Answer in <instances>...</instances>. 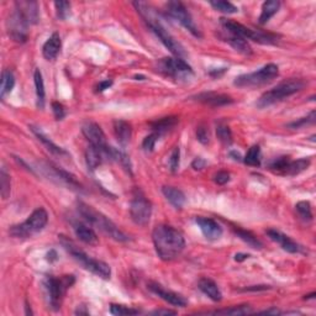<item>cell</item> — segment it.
I'll return each mask as SVG.
<instances>
[{
	"instance_id": "obj_1",
	"label": "cell",
	"mask_w": 316,
	"mask_h": 316,
	"mask_svg": "<svg viewBox=\"0 0 316 316\" xmlns=\"http://www.w3.org/2000/svg\"><path fill=\"white\" fill-rule=\"evenodd\" d=\"M152 240L156 253L162 261L177 258L185 247V240L182 232L170 225L156 226L152 232Z\"/></svg>"
},
{
	"instance_id": "obj_2",
	"label": "cell",
	"mask_w": 316,
	"mask_h": 316,
	"mask_svg": "<svg viewBox=\"0 0 316 316\" xmlns=\"http://www.w3.org/2000/svg\"><path fill=\"white\" fill-rule=\"evenodd\" d=\"M134 7L136 8V10L139 11L141 16L143 17V20L146 21V24L150 26V29L155 32V35L161 40L162 44H163L172 53L176 54V56L179 58H182L184 54H185L182 45L176 41V39L165 30V27L162 25V23L158 19L157 13H156L155 9H153L151 5L143 2H135Z\"/></svg>"
},
{
	"instance_id": "obj_3",
	"label": "cell",
	"mask_w": 316,
	"mask_h": 316,
	"mask_svg": "<svg viewBox=\"0 0 316 316\" xmlns=\"http://www.w3.org/2000/svg\"><path fill=\"white\" fill-rule=\"evenodd\" d=\"M60 241L61 244H62V246L66 248L67 252H68L70 256H72L73 258L83 267V268L94 273L95 275H98V277H100L101 279H110V275H111V268H110L108 263L89 257L87 253L83 252L81 248L77 247L75 242L70 241L68 237H66V236H60Z\"/></svg>"
},
{
	"instance_id": "obj_4",
	"label": "cell",
	"mask_w": 316,
	"mask_h": 316,
	"mask_svg": "<svg viewBox=\"0 0 316 316\" xmlns=\"http://www.w3.org/2000/svg\"><path fill=\"white\" fill-rule=\"evenodd\" d=\"M78 211L79 214L84 217L90 225L95 226L100 230L101 232H104L106 236H109L113 240L119 241V242H126L128 241V236L125 235L118 226L115 225L111 220H109L108 217L99 211L95 210L94 208H91L90 205L84 204V202L79 201L78 202Z\"/></svg>"
},
{
	"instance_id": "obj_5",
	"label": "cell",
	"mask_w": 316,
	"mask_h": 316,
	"mask_svg": "<svg viewBox=\"0 0 316 316\" xmlns=\"http://www.w3.org/2000/svg\"><path fill=\"white\" fill-rule=\"evenodd\" d=\"M305 85V83L302 79L291 78L288 81H284L279 83L277 87H274L271 90L266 91L265 94L261 95V98L257 101V106L259 109L267 108V106H271L273 104L278 103V101L285 99V98L290 97V95L300 91Z\"/></svg>"
},
{
	"instance_id": "obj_6",
	"label": "cell",
	"mask_w": 316,
	"mask_h": 316,
	"mask_svg": "<svg viewBox=\"0 0 316 316\" xmlns=\"http://www.w3.org/2000/svg\"><path fill=\"white\" fill-rule=\"evenodd\" d=\"M221 21V26L225 29L226 32L232 33V35L240 36V38L245 40H252L254 42H258L262 45H274L277 44L278 38L273 33L261 31V30H252L248 27L244 26L240 23H236L234 20L229 19H220Z\"/></svg>"
},
{
	"instance_id": "obj_7",
	"label": "cell",
	"mask_w": 316,
	"mask_h": 316,
	"mask_svg": "<svg viewBox=\"0 0 316 316\" xmlns=\"http://www.w3.org/2000/svg\"><path fill=\"white\" fill-rule=\"evenodd\" d=\"M48 222V214L44 208H38L27 217L26 221L15 225L10 229V235L16 238H27L38 234L46 228Z\"/></svg>"
},
{
	"instance_id": "obj_8",
	"label": "cell",
	"mask_w": 316,
	"mask_h": 316,
	"mask_svg": "<svg viewBox=\"0 0 316 316\" xmlns=\"http://www.w3.org/2000/svg\"><path fill=\"white\" fill-rule=\"evenodd\" d=\"M279 68L277 64L268 63L265 67L256 70V72L247 73L236 77L234 84L238 88H257L262 87L267 83L272 82L275 77H278Z\"/></svg>"
},
{
	"instance_id": "obj_9",
	"label": "cell",
	"mask_w": 316,
	"mask_h": 316,
	"mask_svg": "<svg viewBox=\"0 0 316 316\" xmlns=\"http://www.w3.org/2000/svg\"><path fill=\"white\" fill-rule=\"evenodd\" d=\"M75 281L76 279L73 275H63L61 278L48 275V277L45 278L44 285L46 290H47L48 302H50L52 309L58 310L61 308V304H62L67 290L75 284Z\"/></svg>"
},
{
	"instance_id": "obj_10",
	"label": "cell",
	"mask_w": 316,
	"mask_h": 316,
	"mask_svg": "<svg viewBox=\"0 0 316 316\" xmlns=\"http://www.w3.org/2000/svg\"><path fill=\"white\" fill-rule=\"evenodd\" d=\"M165 11H167L168 16L178 21V23L185 27L193 36H195V38L198 39L201 38L200 30H199L198 26L195 25L192 15H190L188 9L185 8V5H184L183 3L168 2L167 5H165Z\"/></svg>"
},
{
	"instance_id": "obj_11",
	"label": "cell",
	"mask_w": 316,
	"mask_h": 316,
	"mask_svg": "<svg viewBox=\"0 0 316 316\" xmlns=\"http://www.w3.org/2000/svg\"><path fill=\"white\" fill-rule=\"evenodd\" d=\"M158 69L165 76L173 77L174 79H185L194 75L192 67L183 58H163L159 61Z\"/></svg>"
},
{
	"instance_id": "obj_12",
	"label": "cell",
	"mask_w": 316,
	"mask_h": 316,
	"mask_svg": "<svg viewBox=\"0 0 316 316\" xmlns=\"http://www.w3.org/2000/svg\"><path fill=\"white\" fill-rule=\"evenodd\" d=\"M130 215L136 225H147L152 215V204L143 195H136L131 200Z\"/></svg>"
},
{
	"instance_id": "obj_13",
	"label": "cell",
	"mask_w": 316,
	"mask_h": 316,
	"mask_svg": "<svg viewBox=\"0 0 316 316\" xmlns=\"http://www.w3.org/2000/svg\"><path fill=\"white\" fill-rule=\"evenodd\" d=\"M29 25L30 24L24 19V16L17 10H14V13L9 16L7 26L8 33L14 41L16 42H26L27 36H29Z\"/></svg>"
},
{
	"instance_id": "obj_14",
	"label": "cell",
	"mask_w": 316,
	"mask_h": 316,
	"mask_svg": "<svg viewBox=\"0 0 316 316\" xmlns=\"http://www.w3.org/2000/svg\"><path fill=\"white\" fill-rule=\"evenodd\" d=\"M147 287H148V289L151 290L152 293H155L156 295H158L162 300L171 304V305L178 306V308H184V306L187 305V300L184 299L182 295L174 293V291L164 289L162 285L155 283V282H150V283L147 284Z\"/></svg>"
},
{
	"instance_id": "obj_15",
	"label": "cell",
	"mask_w": 316,
	"mask_h": 316,
	"mask_svg": "<svg viewBox=\"0 0 316 316\" xmlns=\"http://www.w3.org/2000/svg\"><path fill=\"white\" fill-rule=\"evenodd\" d=\"M82 133L85 136L90 145L95 147H99V148H104L106 147V137L104 131L101 130V127L95 122H85L82 127Z\"/></svg>"
},
{
	"instance_id": "obj_16",
	"label": "cell",
	"mask_w": 316,
	"mask_h": 316,
	"mask_svg": "<svg viewBox=\"0 0 316 316\" xmlns=\"http://www.w3.org/2000/svg\"><path fill=\"white\" fill-rule=\"evenodd\" d=\"M195 221L198 224L199 228H200L202 235H204L208 240L216 241L222 236V228L215 220L210 219V217L199 216L196 217Z\"/></svg>"
},
{
	"instance_id": "obj_17",
	"label": "cell",
	"mask_w": 316,
	"mask_h": 316,
	"mask_svg": "<svg viewBox=\"0 0 316 316\" xmlns=\"http://www.w3.org/2000/svg\"><path fill=\"white\" fill-rule=\"evenodd\" d=\"M15 10H17L23 15L30 25H35L40 20L39 4L36 2H27V0H20L15 3Z\"/></svg>"
},
{
	"instance_id": "obj_18",
	"label": "cell",
	"mask_w": 316,
	"mask_h": 316,
	"mask_svg": "<svg viewBox=\"0 0 316 316\" xmlns=\"http://www.w3.org/2000/svg\"><path fill=\"white\" fill-rule=\"evenodd\" d=\"M267 235H268V237L271 238L272 241L277 242L279 246L283 248L284 251H287V252L298 253L303 250L299 244H296L295 241L291 240V238L288 237L287 235L282 234V232L278 231V230H273V229L268 230V231H267Z\"/></svg>"
},
{
	"instance_id": "obj_19",
	"label": "cell",
	"mask_w": 316,
	"mask_h": 316,
	"mask_svg": "<svg viewBox=\"0 0 316 316\" xmlns=\"http://www.w3.org/2000/svg\"><path fill=\"white\" fill-rule=\"evenodd\" d=\"M195 100L200 101L202 104H208L210 106H224L229 105V104L234 103L231 97L226 94L214 93V91H209V93H201L196 95Z\"/></svg>"
},
{
	"instance_id": "obj_20",
	"label": "cell",
	"mask_w": 316,
	"mask_h": 316,
	"mask_svg": "<svg viewBox=\"0 0 316 316\" xmlns=\"http://www.w3.org/2000/svg\"><path fill=\"white\" fill-rule=\"evenodd\" d=\"M61 47H62V41H61L60 35L57 32L52 33V36L45 42L42 47V54L47 61L54 60L60 53Z\"/></svg>"
},
{
	"instance_id": "obj_21",
	"label": "cell",
	"mask_w": 316,
	"mask_h": 316,
	"mask_svg": "<svg viewBox=\"0 0 316 316\" xmlns=\"http://www.w3.org/2000/svg\"><path fill=\"white\" fill-rule=\"evenodd\" d=\"M75 232L76 236L84 244L90 245V246H95L99 244V238H98L97 234L91 228L82 222L75 224Z\"/></svg>"
},
{
	"instance_id": "obj_22",
	"label": "cell",
	"mask_w": 316,
	"mask_h": 316,
	"mask_svg": "<svg viewBox=\"0 0 316 316\" xmlns=\"http://www.w3.org/2000/svg\"><path fill=\"white\" fill-rule=\"evenodd\" d=\"M114 134L118 142L121 146H126L133 136V127L125 120L114 121Z\"/></svg>"
},
{
	"instance_id": "obj_23",
	"label": "cell",
	"mask_w": 316,
	"mask_h": 316,
	"mask_svg": "<svg viewBox=\"0 0 316 316\" xmlns=\"http://www.w3.org/2000/svg\"><path fill=\"white\" fill-rule=\"evenodd\" d=\"M199 289H200L205 295L210 298L214 302H221L222 299V293L219 289L217 284L214 281L209 278H201L199 281Z\"/></svg>"
},
{
	"instance_id": "obj_24",
	"label": "cell",
	"mask_w": 316,
	"mask_h": 316,
	"mask_svg": "<svg viewBox=\"0 0 316 316\" xmlns=\"http://www.w3.org/2000/svg\"><path fill=\"white\" fill-rule=\"evenodd\" d=\"M104 159H105V156H104L103 148L90 145L85 151V162H87L88 170L95 171L103 163Z\"/></svg>"
},
{
	"instance_id": "obj_25",
	"label": "cell",
	"mask_w": 316,
	"mask_h": 316,
	"mask_svg": "<svg viewBox=\"0 0 316 316\" xmlns=\"http://www.w3.org/2000/svg\"><path fill=\"white\" fill-rule=\"evenodd\" d=\"M162 193L176 209H182L183 205L185 204V195L180 189L174 188V187H163Z\"/></svg>"
},
{
	"instance_id": "obj_26",
	"label": "cell",
	"mask_w": 316,
	"mask_h": 316,
	"mask_svg": "<svg viewBox=\"0 0 316 316\" xmlns=\"http://www.w3.org/2000/svg\"><path fill=\"white\" fill-rule=\"evenodd\" d=\"M226 42H228L235 51H237L238 53L244 54V56H251V54H252V48H251L250 44H248L245 39L240 38V36L229 33V36L226 38Z\"/></svg>"
},
{
	"instance_id": "obj_27",
	"label": "cell",
	"mask_w": 316,
	"mask_h": 316,
	"mask_svg": "<svg viewBox=\"0 0 316 316\" xmlns=\"http://www.w3.org/2000/svg\"><path fill=\"white\" fill-rule=\"evenodd\" d=\"M177 124H178L177 118H174V116H168V118H163L161 119V120L151 122V127L153 133L157 134L158 136H162V135L171 131Z\"/></svg>"
},
{
	"instance_id": "obj_28",
	"label": "cell",
	"mask_w": 316,
	"mask_h": 316,
	"mask_svg": "<svg viewBox=\"0 0 316 316\" xmlns=\"http://www.w3.org/2000/svg\"><path fill=\"white\" fill-rule=\"evenodd\" d=\"M279 8H281V3L277 0H268V2L263 3L262 11H261L259 24H266L271 20V17L274 16L278 13Z\"/></svg>"
},
{
	"instance_id": "obj_29",
	"label": "cell",
	"mask_w": 316,
	"mask_h": 316,
	"mask_svg": "<svg viewBox=\"0 0 316 316\" xmlns=\"http://www.w3.org/2000/svg\"><path fill=\"white\" fill-rule=\"evenodd\" d=\"M31 130H32V133L36 135V137H38V139L41 141V142L44 143L46 147H47V150L51 153H53V155H56V156H67V155H68V153L64 151L63 148H61V147H58L56 143L52 142V141L48 139V137L46 136V135L42 133V131L40 130V128L31 126Z\"/></svg>"
},
{
	"instance_id": "obj_30",
	"label": "cell",
	"mask_w": 316,
	"mask_h": 316,
	"mask_svg": "<svg viewBox=\"0 0 316 316\" xmlns=\"http://www.w3.org/2000/svg\"><path fill=\"white\" fill-rule=\"evenodd\" d=\"M48 168H50V170L53 172L54 177L58 178L60 180H62V182L67 184V185H69L70 188L77 189V190L82 189L81 183L77 180V178L73 176V174H70V173H68V172L63 171V170H60V168H57V167H53V165H50Z\"/></svg>"
},
{
	"instance_id": "obj_31",
	"label": "cell",
	"mask_w": 316,
	"mask_h": 316,
	"mask_svg": "<svg viewBox=\"0 0 316 316\" xmlns=\"http://www.w3.org/2000/svg\"><path fill=\"white\" fill-rule=\"evenodd\" d=\"M15 85V77L13 72L9 69H4L2 73V87H0V98L5 99L8 94L11 93Z\"/></svg>"
},
{
	"instance_id": "obj_32",
	"label": "cell",
	"mask_w": 316,
	"mask_h": 316,
	"mask_svg": "<svg viewBox=\"0 0 316 316\" xmlns=\"http://www.w3.org/2000/svg\"><path fill=\"white\" fill-rule=\"evenodd\" d=\"M33 81H35V87H36V97H38V106L40 109H44L45 106V98H46V91H45V83L44 78H42V73L40 69H36L33 73Z\"/></svg>"
},
{
	"instance_id": "obj_33",
	"label": "cell",
	"mask_w": 316,
	"mask_h": 316,
	"mask_svg": "<svg viewBox=\"0 0 316 316\" xmlns=\"http://www.w3.org/2000/svg\"><path fill=\"white\" fill-rule=\"evenodd\" d=\"M309 165H310V159L306 158L298 159V161H293V162L290 161L287 167H285L283 174H287V176H296V174L308 170Z\"/></svg>"
},
{
	"instance_id": "obj_34",
	"label": "cell",
	"mask_w": 316,
	"mask_h": 316,
	"mask_svg": "<svg viewBox=\"0 0 316 316\" xmlns=\"http://www.w3.org/2000/svg\"><path fill=\"white\" fill-rule=\"evenodd\" d=\"M234 231L242 241L246 242L248 246H251L252 248H256V250H261V248L263 247L262 242H261L258 238L252 234V232L246 231V230H242V229H235Z\"/></svg>"
},
{
	"instance_id": "obj_35",
	"label": "cell",
	"mask_w": 316,
	"mask_h": 316,
	"mask_svg": "<svg viewBox=\"0 0 316 316\" xmlns=\"http://www.w3.org/2000/svg\"><path fill=\"white\" fill-rule=\"evenodd\" d=\"M244 162L247 165L252 167H259L261 165V147L258 145H253L248 150L246 156H245Z\"/></svg>"
},
{
	"instance_id": "obj_36",
	"label": "cell",
	"mask_w": 316,
	"mask_h": 316,
	"mask_svg": "<svg viewBox=\"0 0 316 316\" xmlns=\"http://www.w3.org/2000/svg\"><path fill=\"white\" fill-rule=\"evenodd\" d=\"M253 310L251 309V306L248 305H240V306H232V308L229 309H221V310H216V311H213V314L215 315H248L252 314Z\"/></svg>"
},
{
	"instance_id": "obj_37",
	"label": "cell",
	"mask_w": 316,
	"mask_h": 316,
	"mask_svg": "<svg viewBox=\"0 0 316 316\" xmlns=\"http://www.w3.org/2000/svg\"><path fill=\"white\" fill-rule=\"evenodd\" d=\"M209 4L211 5L215 10L221 11L225 14H235L237 13L238 9L235 7L232 3L230 2H224V0H217V2H209Z\"/></svg>"
},
{
	"instance_id": "obj_38",
	"label": "cell",
	"mask_w": 316,
	"mask_h": 316,
	"mask_svg": "<svg viewBox=\"0 0 316 316\" xmlns=\"http://www.w3.org/2000/svg\"><path fill=\"white\" fill-rule=\"evenodd\" d=\"M217 139L221 141L225 145H231L232 143V133L230 127L225 124H219L216 127Z\"/></svg>"
},
{
	"instance_id": "obj_39",
	"label": "cell",
	"mask_w": 316,
	"mask_h": 316,
	"mask_svg": "<svg viewBox=\"0 0 316 316\" xmlns=\"http://www.w3.org/2000/svg\"><path fill=\"white\" fill-rule=\"evenodd\" d=\"M110 312L116 316H125V315H137L140 314V310L128 308L125 305H118V304H111L110 305Z\"/></svg>"
},
{
	"instance_id": "obj_40",
	"label": "cell",
	"mask_w": 316,
	"mask_h": 316,
	"mask_svg": "<svg viewBox=\"0 0 316 316\" xmlns=\"http://www.w3.org/2000/svg\"><path fill=\"white\" fill-rule=\"evenodd\" d=\"M0 190H2L3 198L8 199V196L10 195V176L7 173L4 167L0 172Z\"/></svg>"
},
{
	"instance_id": "obj_41",
	"label": "cell",
	"mask_w": 316,
	"mask_h": 316,
	"mask_svg": "<svg viewBox=\"0 0 316 316\" xmlns=\"http://www.w3.org/2000/svg\"><path fill=\"white\" fill-rule=\"evenodd\" d=\"M295 209L299 214L300 217L305 221H311L312 220V211H311V205L309 201H299L295 205Z\"/></svg>"
},
{
	"instance_id": "obj_42",
	"label": "cell",
	"mask_w": 316,
	"mask_h": 316,
	"mask_svg": "<svg viewBox=\"0 0 316 316\" xmlns=\"http://www.w3.org/2000/svg\"><path fill=\"white\" fill-rule=\"evenodd\" d=\"M54 7H56L58 19L66 20L67 17H68L70 10V4L68 2H56L54 3Z\"/></svg>"
},
{
	"instance_id": "obj_43",
	"label": "cell",
	"mask_w": 316,
	"mask_h": 316,
	"mask_svg": "<svg viewBox=\"0 0 316 316\" xmlns=\"http://www.w3.org/2000/svg\"><path fill=\"white\" fill-rule=\"evenodd\" d=\"M179 162H180V151L179 147H174L173 151H172L170 159H168V165H170V170L176 173L179 170Z\"/></svg>"
},
{
	"instance_id": "obj_44",
	"label": "cell",
	"mask_w": 316,
	"mask_h": 316,
	"mask_svg": "<svg viewBox=\"0 0 316 316\" xmlns=\"http://www.w3.org/2000/svg\"><path fill=\"white\" fill-rule=\"evenodd\" d=\"M314 122H315V111H311V113H310V115L306 116V118H303V119H300V120L288 124V127H290V128H300V127L305 126V125L314 124Z\"/></svg>"
},
{
	"instance_id": "obj_45",
	"label": "cell",
	"mask_w": 316,
	"mask_h": 316,
	"mask_svg": "<svg viewBox=\"0 0 316 316\" xmlns=\"http://www.w3.org/2000/svg\"><path fill=\"white\" fill-rule=\"evenodd\" d=\"M158 139H159V136L156 133H152L151 135H148V136L145 137V140H143L142 148L145 150L146 152H152L153 150H155L156 142H157Z\"/></svg>"
},
{
	"instance_id": "obj_46",
	"label": "cell",
	"mask_w": 316,
	"mask_h": 316,
	"mask_svg": "<svg viewBox=\"0 0 316 316\" xmlns=\"http://www.w3.org/2000/svg\"><path fill=\"white\" fill-rule=\"evenodd\" d=\"M196 139L202 145H208L209 140H210V136H209V131L208 127L204 126V125H200L196 128Z\"/></svg>"
},
{
	"instance_id": "obj_47",
	"label": "cell",
	"mask_w": 316,
	"mask_h": 316,
	"mask_svg": "<svg viewBox=\"0 0 316 316\" xmlns=\"http://www.w3.org/2000/svg\"><path fill=\"white\" fill-rule=\"evenodd\" d=\"M52 110H53V114H54V118H56V120H62L64 116H66V109H64V106L62 105V104L57 103V101L52 103Z\"/></svg>"
},
{
	"instance_id": "obj_48",
	"label": "cell",
	"mask_w": 316,
	"mask_h": 316,
	"mask_svg": "<svg viewBox=\"0 0 316 316\" xmlns=\"http://www.w3.org/2000/svg\"><path fill=\"white\" fill-rule=\"evenodd\" d=\"M229 180H230V174L225 171L219 172V173L215 176V182L217 184H220V185H224V184L229 183Z\"/></svg>"
},
{
	"instance_id": "obj_49",
	"label": "cell",
	"mask_w": 316,
	"mask_h": 316,
	"mask_svg": "<svg viewBox=\"0 0 316 316\" xmlns=\"http://www.w3.org/2000/svg\"><path fill=\"white\" fill-rule=\"evenodd\" d=\"M205 165H207V161H205L204 158H195L194 161H193L192 167L194 168L195 171H201L202 168H205Z\"/></svg>"
},
{
	"instance_id": "obj_50",
	"label": "cell",
	"mask_w": 316,
	"mask_h": 316,
	"mask_svg": "<svg viewBox=\"0 0 316 316\" xmlns=\"http://www.w3.org/2000/svg\"><path fill=\"white\" fill-rule=\"evenodd\" d=\"M113 85V81H109V79H106V81H103V82H100L99 84H98V87H97V91H104V90H106V89H109L110 87H111Z\"/></svg>"
},
{
	"instance_id": "obj_51",
	"label": "cell",
	"mask_w": 316,
	"mask_h": 316,
	"mask_svg": "<svg viewBox=\"0 0 316 316\" xmlns=\"http://www.w3.org/2000/svg\"><path fill=\"white\" fill-rule=\"evenodd\" d=\"M151 314L153 315H176L177 311H173V310H168V309H159L152 311Z\"/></svg>"
},
{
	"instance_id": "obj_52",
	"label": "cell",
	"mask_w": 316,
	"mask_h": 316,
	"mask_svg": "<svg viewBox=\"0 0 316 316\" xmlns=\"http://www.w3.org/2000/svg\"><path fill=\"white\" fill-rule=\"evenodd\" d=\"M46 259H47L50 263L54 262V261H57L58 259V254H57L56 251H54V250L48 251L47 254H46Z\"/></svg>"
},
{
	"instance_id": "obj_53",
	"label": "cell",
	"mask_w": 316,
	"mask_h": 316,
	"mask_svg": "<svg viewBox=\"0 0 316 316\" xmlns=\"http://www.w3.org/2000/svg\"><path fill=\"white\" fill-rule=\"evenodd\" d=\"M226 68H221V70H219V69H213V70H210V72H209V75H210L211 77H220V76H222L224 73L226 72Z\"/></svg>"
},
{
	"instance_id": "obj_54",
	"label": "cell",
	"mask_w": 316,
	"mask_h": 316,
	"mask_svg": "<svg viewBox=\"0 0 316 316\" xmlns=\"http://www.w3.org/2000/svg\"><path fill=\"white\" fill-rule=\"evenodd\" d=\"M267 289H269L268 285H258V287H257V288L256 287H250V288H246V289H244V290L245 291H247V290L248 291H251V290H252V291H254V290L258 291V290H267Z\"/></svg>"
},
{
	"instance_id": "obj_55",
	"label": "cell",
	"mask_w": 316,
	"mask_h": 316,
	"mask_svg": "<svg viewBox=\"0 0 316 316\" xmlns=\"http://www.w3.org/2000/svg\"><path fill=\"white\" fill-rule=\"evenodd\" d=\"M261 314H267V315H278V314H282V312L279 311L278 309L272 308V309L265 310V311H261Z\"/></svg>"
},
{
	"instance_id": "obj_56",
	"label": "cell",
	"mask_w": 316,
	"mask_h": 316,
	"mask_svg": "<svg viewBox=\"0 0 316 316\" xmlns=\"http://www.w3.org/2000/svg\"><path fill=\"white\" fill-rule=\"evenodd\" d=\"M250 254H246V253H237L235 256V261H237V262H242V261L250 258Z\"/></svg>"
},
{
	"instance_id": "obj_57",
	"label": "cell",
	"mask_w": 316,
	"mask_h": 316,
	"mask_svg": "<svg viewBox=\"0 0 316 316\" xmlns=\"http://www.w3.org/2000/svg\"><path fill=\"white\" fill-rule=\"evenodd\" d=\"M230 156H231V157H234L235 161H241V155L238 152L231 151V152H230Z\"/></svg>"
}]
</instances>
